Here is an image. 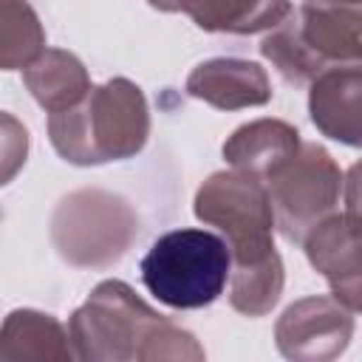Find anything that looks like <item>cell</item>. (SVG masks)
I'll return each mask as SVG.
<instances>
[{"label":"cell","instance_id":"cell-1","mask_svg":"<svg viewBox=\"0 0 362 362\" xmlns=\"http://www.w3.org/2000/svg\"><path fill=\"white\" fill-rule=\"evenodd\" d=\"M68 337L74 356L90 362H201L206 356L187 328L150 308L124 280H102L71 314Z\"/></svg>","mask_w":362,"mask_h":362},{"label":"cell","instance_id":"cell-2","mask_svg":"<svg viewBox=\"0 0 362 362\" xmlns=\"http://www.w3.org/2000/svg\"><path fill=\"white\" fill-rule=\"evenodd\" d=\"M150 136V110L141 88L124 76L90 88L76 105L48 113V139L57 156L76 167L124 161L141 153Z\"/></svg>","mask_w":362,"mask_h":362},{"label":"cell","instance_id":"cell-3","mask_svg":"<svg viewBox=\"0 0 362 362\" xmlns=\"http://www.w3.org/2000/svg\"><path fill=\"white\" fill-rule=\"evenodd\" d=\"M362 14L351 6H311L303 3L269 28L260 54L291 85H308L331 65L359 62Z\"/></svg>","mask_w":362,"mask_h":362},{"label":"cell","instance_id":"cell-4","mask_svg":"<svg viewBox=\"0 0 362 362\" xmlns=\"http://www.w3.org/2000/svg\"><path fill=\"white\" fill-rule=\"evenodd\" d=\"M229 246L209 229H173L153 240L139 263L144 288L170 308H204L229 283Z\"/></svg>","mask_w":362,"mask_h":362},{"label":"cell","instance_id":"cell-5","mask_svg":"<svg viewBox=\"0 0 362 362\" xmlns=\"http://www.w3.org/2000/svg\"><path fill=\"white\" fill-rule=\"evenodd\" d=\"M195 218L215 226L229 246V274L255 269L272 257L274 249V215L263 181L240 173H212L195 192Z\"/></svg>","mask_w":362,"mask_h":362},{"label":"cell","instance_id":"cell-6","mask_svg":"<svg viewBox=\"0 0 362 362\" xmlns=\"http://www.w3.org/2000/svg\"><path fill=\"white\" fill-rule=\"evenodd\" d=\"M139 235L136 209L107 189H76L51 215V243L59 257L79 269L116 263Z\"/></svg>","mask_w":362,"mask_h":362},{"label":"cell","instance_id":"cell-7","mask_svg":"<svg viewBox=\"0 0 362 362\" xmlns=\"http://www.w3.org/2000/svg\"><path fill=\"white\" fill-rule=\"evenodd\" d=\"M274 226L288 243H300L303 235L337 212L345 189V175L331 153L317 141H300L294 156H288L263 181Z\"/></svg>","mask_w":362,"mask_h":362},{"label":"cell","instance_id":"cell-8","mask_svg":"<svg viewBox=\"0 0 362 362\" xmlns=\"http://www.w3.org/2000/svg\"><path fill=\"white\" fill-rule=\"evenodd\" d=\"M354 337V311L334 294H314L291 303L274 325L277 351L294 362L337 359Z\"/></svg>","mask_w":362,"mask_h":362},{"label":"cell","instance_id":"cell-9","mask_svg":"<svg viewBox=\"0 0 362 362\" xmlns=\"http://www.w3.org/2000/svg\"><path fill=\"white\" fill-rule=\"evenodd\" d=\"M308 263L328 280L331 294L359 311V226H356V187H348V212H331L317 221L300 240Z\"/></svg>","mask_w":362,"mask_h":362},{"label":"cell","instance_id":"cell-10","mask_svg":"<svg viewBox=\"0 0 362 362\" xmlns=\"http://www.w3.org/2000/svg\"><path fill=\"white\" fill-rule=\"evenodd\" d=\"M184 90L215 110L260 107L272 99L269 74L257 62L240 57H212L198 62L189 71Z\"/></svg>","mask_w":362,"mask_h":362},{"label":"cell","instance_id":"cell-11","mask_svg":"<svg viewBox=\"0 0 362 362\" xmlns=\"http://www.w3.org/2000/svg\"><path fill=\"white\" fill-rule=\"evenodd\" d=\"M308 90V113L314 127L348 147H359L362 136V71L359 62L331 65L317 74Z\"/></svg>","mask_w":362,"mask_h":362},{"label":"cell","instance_id":"cell-12","mask_svg":"<svg viewBox=\"0 0 362 362\" xmlns=\"http://www.w3.org/2000/svg\"><path fill=\"white\" fill-rule=\"evenodd\" d=\"M300 130L283 119H255L232 130L223 141V158L232 170H240L257 181H266L294 150L300 147Z\"/></svg>","mask_w":362,"mask_h":362},{"label":"cell","instance_id":"cell-13","mask_svg":"<svg viewBox=\"0 0 362 362\" xmlns=\"http://www.w3.org/2000/svg\"><path fill=\"white\" fill-rule=\"evenodd\" d=\"M68 328L37 308H14L0 325V362H68Z\"/></svg>","mask_w":362,"mask_h":362},{"label":"cell","instance_id":"cell-14","mask_svg":"<svg viewBox=\"0 0 362 362\" xmlns=\"http://www.w3.org/2000/svg\"><path fill=\"white\" fill-rule=\"evenodd\" d=\"M23 82L45 113L76 105L93 88L82 59L62 48H45L34 62H28L23 68Z\"/></svg>","mask_w":362,"mask_h":362},{"label":"cell","instance_id":"cell-15","mask_svg":"<svg viewBox=\"0 0 362 362\" xmlns=\"http://www.w3.org/2000/svg\"><path fill=\"white\" fill-rule=\"evenodd\" d=\"M198 28L212 34H257L274 28L288 11V0H175Z\"/></svg>","mask_w":362,"mask_h":362},{"label":"cell","instance_id":"cell-16","mask_svg":"<svg viewBox=\"0 0 362 362\" xmlns=\"http://www.w3.org/2000/svg\"><path fill=\"white\" fill-rule=\"evenodd\" d=\"M45 51V28L28 0H0V71H23Z\"/></svg>","mask_w":362,"mask_h":362},{"label":"cell","instance_id":"cell-17","mask_svg":"<svg viewBox=\"0 0 362 362\" xmlns=\"http://www.w3.org/2000/svg\"><path fill=\"white\" fill-rule=\"evenodd\" d=\"M283 260L280 255L246 269V272H232L229 274V305L243 314V317H263L269 314L280 294H283Z\"/></svg>","mask_w":362,"mask_h":362},{"label":"cell","instance_id":"cell-18","mask_svg":"<svg viewBox=\"0 0 362 362\" xmlns=\"http://www.w3.org/2000/svg\"><path fill=\"white\" fill-rule=\"evenodd\" d=\"M28 158V130L25 124L0 110V187H6L8 181H14V175L23 170Z\"/></svg>","mask_w":362,"mask_h":362},{"label":"cell","instance_id":"cell-19","mask_svg":"<svg viewBox=\"0 0 362 362\" xmlns=\"http://www.w3.org/2000/svg\"><path fill=\"white\" fill-rule=\"evenodd\" d=\"M303 3H311V6H351V8H359L362 0H303Z\"/></svg>","mask_w":362,"mask_h":362},{"label":"cell","instance_id":"cell-20","mask_svg":"<svg viewBox=\"0 0 362 362\" xmlns=\"http://www.w3.org/2000/svg\"><path fill=\"white\" fill-rule=\"evenodd\" d=\"M153 8H158V11H178V3L175 0H147Z\"/></svg>","mask_w":362,"mask_h":362}]
</instances>
